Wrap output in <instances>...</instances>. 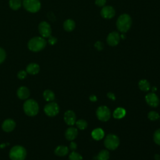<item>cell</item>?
Instances as JSON below:
<instances>
[{"label": "cell", "mask_w": 160, "mask_h": 160, "mask_svg": "<svg viewBox=\"0 0 160 160\" xmlns=\"http://www.w3.org/2000/svg\"><path fill=\"white\" fill-rule=\"evenodd\" d=\"M132 25V19L128 14H121L116 21L117 29L122 33L128 32Z\"/></svg>", "instance_id": "6da1fadb"}, {"label": "cell", "mask_w": 160, "mask_h": 160, "mask_svg": "<svg viewBox=\"0 0 160 160\" xmlns=\"http://www.w3.org/2000/svg\"><path fill=\"white\" fill-rule=\"evenodd\" d=\"M46 46V41L42 37H34L29 40L28 46L29 50L33 52H38L42 50Z\"/></svg>", "instance_id": "7a4b0ae2"}, {"label": "cell", "mask_w": 160, "mask_h": 160, "mask_svg": "<svg viewBox=\"0 0 160 160\" xmlns=\"http://www.w3.org/2000/svg\"><path fill=\"white\" fill-rule=\"evenodd\" d=\"M23 109L26 114L29 116L36 115L39 111V106L38 102L32 99L25 101L23 104Z\"/></svg>", "instance_id": "3957f363"}, {"label": "cell", "mask_w": 160, "mask_h": 160, "mask_svg": "<svg viewBox=\"0 0 160 160\" xmlns=\"http://www.w3.org/2000/svg\"><path fill=\"white\" fill-rule=\"evenodd\" d=\"M9 156L11 160H24L26 156V151L24 147L17 145L11 149Z\"/></svg>", "instance_id": "277c9868"}, {"label": "cell", "mask_w": 160, "mask_h": 160, "mask_svg": "<svg viewBox=\"0 0 160 160\" xmlns=\"http://www.w3.org/2000/svg\"><path fill=\"white\" fill-rule=\"evenodd\" d=\"M119 138L114 134H109L107 135L104 141V144L105 147L109 150H114L119 145Z\"/></svg>", "instance_id": "5b68a950"}, {"label": "cell", "mask_w": 160, "mask_h": 160, "mask_svg": "<svg viewBox=\"0 0 160 160\" xmlns=\"http://www.w3.org/2000/svg\"><path fill=\"white\" fill-rule=\"evenodd\" d=\"M22 4L26 10L32 13L38 12L41 8L39 0H23Z\"/></svg>", "instance_id": "8992f818"}, {"label": "cell", "mask_w": 160, "mask_h": 160, "mask_svg": "<svg viewBox=\"0 0 160 160\" xmlns=\"http://www.w3.org/2000/svg\"><path fill=\"white\" fill-rule=\"evenodd\" d=\"M111 111L106 106H101L96 110V116L101 121L106 122L111 118Z\"/></svg>", "instance_id": "52a82bcc"}, {"label": "cell", "mask_w": 160, "mask_h": 160, "mask_svg": "<svg viewBox=\"0 0 160 160\" xmlns=\"http://www.w3.org/2000/svg\"><path fill=\"white\" fill-rule=\"evenodd\" d=\"M45 114L49 117H54L56 116L59 111V107L58 104L54 102L47 104L44 108Z\"/></svg>", "instance_id": "ba28073f"}, {"label": "cell", "mask_w": 160, "mask_h": 160, "mask_svg": "<svg viewBox=\"0 0 160 160\" xmlns=\"http://www.w3.org/2000/svg\"><path fill=\"white\" fill-rule=\"evenodd\" d=\"M38 29L42 38H49L51 34V28L49 24L46 21L40 22L38 26Z\"/></svg>", "instance_id": "9c48e42d"}, {"label": "cell", "mask_w": 160, "mask_h": 160, "mask_svg": "<svg viewBox=\"0 0 160 160\" xmlns=\"http://www.w3.org/2000/svg\"><path fill=\"white\" fill-rule=\"evenodd\" d=\"M120 39V34L116 31H112L108 35L106 42L110 46H116L119 44Z\"/></svg>", "instance_id": "30bf717a"}, {"label": "cell", "mask_w": 160, "mask_h": 160, "mask_svg": "<svg viewBox=\"0 0 160 160\" xmlns=\"http://www.w3.org/2000/svg\"><path fill=\"white\" fill-rule=\"evenodd\" d=\"M146 103L152 108L157 107L159 104V99L158 96L153 92L148 93L145 96Z\"/></svg>", "instance_id": "8fae6325"}, {"label": "cell", "mask_w": 160, "mask_h": 160, "mask_svg": "<svg viewBox=\"0 0 160 160\" xmlns=\"http://www.w3.org/2000/svg\"><path fill=\"white\" fill-rule=\"evenodd\" d=\"M100 14L104 19H111L115 16L116 11L112 6H104L102 8Z\"/></svg>", "instance_id": "7c38bea8"}, {"label": "cell", "mask_w": 160, "mask_h": 160, "mask_svg": "<svg viewBox=\"0 0 160 160\" xmlns=\"http://www.w3.org/2000/svg\"><path fill=\"white\" fill-rule=\"evenodd\" d=\"M64 120L65 122L69 126H72L76 123V114L72 110H68L65 112L64 115Z\"/></svg>", "instance_id": "4fadbf2b"}, {"label": "cell", "mask_w": 160, "mask_h": 160, "mask_svg": "<svg viewBox=\"0 0 160 160\" xmlns=\"http://www.w3.org/2000/svg\"><path fill=\"white\" fill-rule=\"evenodd\" d=\"M16 127V122L12 119H7L2 124V128L5 132H11Z\"/></svg>", "instance_id": "5bb4252c"}, {"label": "cell", "mask_w": 160, "mask_h": 160, "mask_svg": "<svg viewBox=\"0 0 160 160\" xmlns=\"http://www.w3.org/2000/svg\"><path fill=\"white\" fill-rule=\"evenodd\" d=\"M78 134V129L76 128L70 127L68 128L65 132V137L69 141H72L77 137Z\"/></svg>", "instance_id": "9a60e30c"}, {"label": "cell", "mask_w": 160, "mask_h": 160, "mask_svg": "<svg viewBox=\"0 0 160 160\" xmlns=\"http://www.w3.org/2000/svg\"><path fill=\"white\" fill-rule=\"evenodd\" d=\"M30 94L29 90L25 86H21L18 88L17 91L18 97L20 99H26L29 98Z\"/></svg>", "instance_id": "2e32d148"}, {"label": "cell", "mask_w": 160, "mask_h": 160, "mask_svg": "<svg viewBox=\"0 0 160 160\" xmlns=\"http://www.w3.org/2000/svg\"><path fill=\"white\" fill-rule=\"evenodd\" d=\"M91 136L92 138L96 140V141H99L102 139L104 136V131L99 128L94 129L92 132H91Z\"/></svg>", "instance_id": "e0dca14e"}, {"label": "cell", "mask_w": 160, "mask_h": 160, "mask_svg": "<svg viewBox=\"0 0 160 160\" xmlns=\"http://www.w3.org/2000/svg\"><path fill=\"white\" fill-rule=\"evenodd\" d=\"M39 66L36 63H30L26 67V72L32 75L38 74L39 72Z\"/></svg>", "instance_id": "ac0fdd59"}, {"label": "cell", "mask_w": 160, "mask_h": 160, "mask_svg": "<svg viewBox=\"0 0 160 160\" xmlns=\"http://www.w3.org/2000/svg\"><path fill=\"white\" fill-rule=\"evenodd\" d=\"M76 26V23L74 20L71 19H66L63 23V28L66 31L71 32L72 31Z\"/></svg>", "instance_id": "d6986e66"}, {"label": "cell", "mask_w": 160, "mask_h": 160, "mask_svg": "<svg viewBox=\"0 0 160 160\" xmlns=\"http://www.w3.org/2000/svg\"><path fill=\"white\" fill-rule=\"evenodd\" d=\"M69 152V149L67 146H58L54 150V153L58 156H64Z\"/></svg>", "instance_id": "ffe728a7"}, {"label": "cell", "mask_w": 160, "mask_h": 160, "mask_svg": "<svg viewBox=\"0 0 160 160\" xmlns=\"http://www.w3.org/2000/svg\"><path fill=\"white\" fill-rule=\"evenodd\" d=\"M126 115V110L121 107L117 108L113 112V117L115 119H120L124 118Z\"/></svg>", "instance_id": "44dd1931"}, {"label": "cell", "mask_w": 160, "mask_h": 160, "mask_svg": "<svg viewBox=\"0 0 160 160\" xmlns=\"http://www.w3.org/2000/svg\"><path fill=\"white\" fill-rule=\"evenodd\" d=\"M139 88L144 92H147L150 89L151 86L149 82L146 79H141L138 82Z\"/></svg>", "instance_id": "7402d4cb"}, {"label": "cell", "mask_w": 160, "mask_h": 160, "mask_svg": "<svg viewBox=\"0 0 160 160\" xmlns=\"http://www.w3.org/2000/svg\"><path fill=\"white\" fill-rule=\"evenodd\" d=\"M43 98L46 101H52L55 98L54 93L49 89H46L43 92Z\"/></svg>", "instance_id": "603a6c76"}, {"label": "cell", "mask_w": 160, "mask_h": 160, "mask_svg": "<svg viewBox=\"0 0 160 160\" xmlns=\"http://www.w3.org/2000/svg\"><path fill=\"white\" fill-rule=\"evenodd\" d=\"M109 158V152L108 150H101L97 155V160H108Z\"/></svg>", "instance_id": "cb8c5ba5"}, {"label": "cell", "mask_w": 160, "mask_h": 160, "mask_svg": "<svg viewBox=\"0 0 160 160\" xmlns=\"http://www.w3.org/2000/svg\"><path fill=\"white\" fill-rule=\"evenodd\" d=\"M9 4L12 9L18 10L21 6V0H10Z\"/></svg>", "instance_id": "d4e9b609"}, {"label": "cell", "mask_w": 160, "mask_h": 160, "mask_svg": "<svg viewBox=\"0 0 160 160\" xmlns=\"http://www.w3.org/2000/svg\"><path fill=\"white\" fill-rule=\"evenodd\" d=\"M76 124L77 127L81 130L85 129L88 126V122L84 119H79L76 121Z\"/></svg>", "instance_id": "484cf974"}, {"label": "cell", "mask_w": 160, "mask_h": 160, "mask_svg": "<svg viewBox=\"0 0 160 160\" xmlns=\"http://www.w3.org/2000/svg\"><path fill=\"white\" fill-rule=\"evenodd\" d=\"M69 160H82V156L77 152L72 151L69 156Z\"/></svg>", "instance_id": "4316f807"}, {"label": "cell", "mask_w": 160, "mask_h": 160, "mask_svg": "<svg viewBox=\"0 0 160 160\" xmlns=\"http://www.w3.org/2000/svg\"><path fill=\"white\" fill-rule=\"evenodd\" d=\"M148 118L151 121H156L159 118V115L157 112L154 111H151L148 113Z\"/></svg>", "instance_id": "83f0119b"}, {"label": "cell", "mask_w": 160, "mask_h": 160, "mask_svg": "<svg viewBox=\"0 0 160 160\" xmlns=\"http://www.w3.org/2000/svg\"><path fill=\"white\" fill-rule=\"evenodd\" d=\"M153 139L156 144L160 146V129L156 130L154 133Z\"/></svg>", "instance_id": "f1b7e54d"}, {"label": "cell", "mask_w": 160, "mask_h": 160, "mask_svg": "<svg viewBox=\"0 0 160 160\" xmlns=\"http://www.w3.org/2000/svg\"><path fill=\"white\" fill-rule=\"evenodd\" d=\"M17 76L19 79H24L27 76V72L24 70H21L18 72Z\"/></svg>", "instance_id": "f546056e"}, {"label": "cell", "mask_w": 160, "mask_h": 160, "mask_svg": "<svg viewBox=\"0 0 160 160\" xmlns=\"http://www.w3.org/2000/svg\"><path fill=\"white\" fill-rule=\"evenodd\" d=\"M6 59V52L5 51L0 48V64H1Z\"/></svg>", "instance_id": "4dcf8cb0"}, {"label": "cell", "mask_w": 160, "mask_h": 160, "mask_svg": "<svg viewBox=\"0 0 160 160\" xmlns=\"http://www.w3.org/2000/svg\"><path fill=\"white\" fill-rule=\"evenodd\" d=\"M94 47L96 48V49L98 51H101L104 48V44L101 41H96L94 44Z\"/></svg>", "instance_id": "1f68e13d"}, {"label": "cell", "mask_w": 160, "mask_h": 160, "mask_svg": "<svg viewBox=\"0 0 160 160\" xmlns=\"http://www.w3.org/2000/svg\"><path fill=\"white\" fill-rule=\"evenodd\" d=\"M106 3V0H95V4L99 7H103Z\"/></svg>", "instance_id": "d6a6232c"}, {"label": "cell", "mask_w": 160, "mask_h": 160, "mask_svg": "<svg viewBox=\"0 0 160 160\" xmlns=\"http://www.w3.org/2000/svg\"><path fill=\"white\" fill-rule=\"evenodd\" d=\"M57 38L52 37L51 36H50L49 37V39H48V42L51 44V45H54L57 42Z\"/></svg>", "instance_id": "836d02e7"}, {"label": "cell", "mask_w": 160, "mask_h": 160, "mask_svg": "<svg viewBox=\"0 0 160 160\" xmlns=\"http://www.w3.org/2000/svg\"><path fill=\"white\" fill-rule=\"evenodd\" d=\"M69 148H70V149H71L72 151H74V150L76 149V148H77V144H76V143L75 142L72 141V142L70 143V144H69Z\"/></svg>", "instance_id": "e575fe53"}, {"label": "cell", "mask_w": 160, "mask_h": 160, "mask_svg": "<svg viewBox=\"0 0 160 160\" xmlns=\"http://www.w3.org/2000/svg\"><path fill=\"white\" fill-rule=\"evenodd\" d=\"M107 96H108V98H109L110 99H111L112 101H114L116 99V96H115V95L112 92H108L107 94Z\"/></svg>", "instance_id": "d590c367"}, {"label": "cell", "mask_w": 160, "mask_h": 160, "mask_svg": "<svg viewBox=\"0 0 160 160\" xmlns=\"http://www.w3.org/2000/svg\"><path fill=\"white\" fill-rule=\"evenodd\" d=\"M89 100H90L91 102H96V101L98 100V99H97V97H96L95 95L92 94V95H91V96H89Z\"/></svg>", "instance_id": "8d00e7d4"}, {"label": "cell", "mask_w": 160, "mask_h": 160, "mask_svg": "<svg viewBox=\"0 0 160 160\" xmlns=\"http://www.w3.org/2000/svg\"><path fill=\"white\" fill-rule=\"evenodd\" d=\"M120 37H121V38H122V39H124L126 38V36H125V34H122L121 35H120Z\"/></svg>", "instance_id": "74e56055"}, {"label": "cell", "mask_w": 160, "mask_h": 160, "mask_svg": "<svg viewBox=\"0 0 160 160\" xmlns=\"http://www.w3.org/2000/svg\"><path fill=\"white\" fill-rule=\"evenodd\" d=\"M156 90H157V88H156V87H155V86L152 87V92H155Z\"/></svg>", "instance_id": "f35d334b"}]
</instances>
